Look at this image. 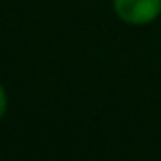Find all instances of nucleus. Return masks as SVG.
I'll list each match as a JSON object with an SVG mask.
<instances>
[{"mask_svg": "<svg viewBox=\"0 0 161 161\" xmlns=\"http://www.w3.org/2000/svg\"><path fill=\"white\" fill-rule=\"evenodd\" d=\"M112 8L126 25H149L161 14V0H112Z\"/></svg>", "mask_w": 161, "mask_h": 161, "instance_id": "1", "label": "nucleus"}, {"mask_svg": "<svg viewBox=\"0 0 161 161\" xmlns=\"http://www.w3.org/2000/svg\"><path fill=\"white\" fill-rule=\"evenodd\" d=\"M6 106H8V96H6V90H4V86L0 84V118L6 114Z\"/></svg>", "mask_w": 161, "mask_h": 161, "instance_id": "2", "label": "nucleus"}]
</instances>
